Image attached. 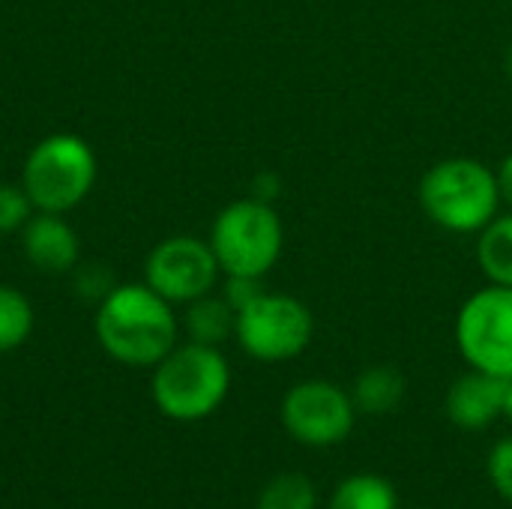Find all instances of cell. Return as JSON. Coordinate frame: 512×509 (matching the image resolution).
I'll return each mask as SVG.
<instances>
[{
  "label": "cell",
  "instance_id": "1",
  "mask_svg": "<svg viewBox=\"0 0 512 509\" xmlns=\"http://www.w3.org/2000/svg\"><path fill=\"white\" fill-rule=\"evenodd\" d=\"M93 330L111 360L132 369H153L177 348L180 321L174 303L159 297L147 282H126L114 285L96 303Z\"/></svg>",
  "mask_w": 512,
  "mask_h": 509
},
{
  "label": "cell",
  "instance_id": "2",
  "mask_svg": "<svg viewBox=\"0 0 512 509\" xmlns=\"http://www.w3.org/2000/svg\"><path fill=\"white\" fill-rule=\"evenodd\" d=\"M417 198L429 222L450 234H480L501 207L495 171L471 156L435 162L423 174Z\"/></svg>",
  "mask_w": 512,
  "mask_h": 509
},
{
  "label": "cell",
  "instance_id": "3",
  "mask_svg": "<svg viewBox=\"0 0 512 509\" xmlns=\"http://www.w3.org/2000/svg\"><path fill=\"white\" fill-rule=\"evenodd\" d=\"M231 390V366L213 345H177L162 363L153 366L150 393L168 420L195 423L219 411Z\"/></svg>",
  "mask_w": 512,
  "mask_h": 509
},
{
  "label": "cell",
  "instance_id": "4",
  "mask_svg": "<svg viewBox=\"0 0 512 509\" xmlns=\"http://www.w3.org/2000/svg\"><path fill=\"white\" fill-rule=\"evenodd\" d=\"M99 162L93 147L72 132H54L33 144L24 159L21 186L36 210L69 213L93 192Z\"/></svg>",
  "mask_w": 512,
  "mask_h": 509
},
{
  "label": "cell",
  "instance_id": "5",
  "mask_svg": "<svg viewBox=\"0 0 512 509\" xmlns=\"http://www.w3.org/2000/svg\"><path fill=\"white\" fill-rule=\"evenodd\" d=\"M207 243L225 276L264 279L282 255L285 228L273 204L240 198L219 210Z\"/></svg>",
  "mask_w": 512,
  "mask_h": 509
},
{
  "label": "cell",
  "instance_id": "6",
  "mask_svg": "<svg viewBox=\"0 0 512 509\" xmlns=\"http://www.w3.org/2000/svg\"><path fill=\"white\" fill-rule=\"evenodd\" d=\"M234 336L252 360L285 363L309 348L315 336V318L303 300L264 291L258 300L237 312Z\"/></svg>",
  "mask_w": 512,
  "mask_h": 509
},
{
  "label": "cell",
  "instance_id": "7",
  "mask_svg": "<svg viewBox=\"0 0 512 509\" xmlns=\"http://www.w3.org/2000/svg\"><path fill=\"white\" fill-rule=\"evenodd\" d=\"M456 345L471 369L512 381V288L489 282L462 303Z\"/></svg>",
  "mask_w": 512,
  "mask_h": 509
},
{
  "label": "cell",
  "instance_id": "8",
  "mask_svg": "<svg viewBox=\"0 0 512 509\" xmlns=\"http://www.w3.org/2000/svg\"><path fill=\"white\" fill-rule=\"evenodd\" d=\"M351 393L330 381H300L282 399V426L303 447H336L354 432Z\"/></svg>",
  "mask_w": 512,
  "mask_h": 509
},
{
  "label": "cell",
  "instance_id": "9",
  "mask_svg": "<svg viewBox=\"0 0 512 509\" xmlns=\"http://www.w3.org/2000/svg\"><path fill=\"white\" fill-rule=\"evenodd\" d=\"M219 261L207 240L177 234L159 240L144 261V282L168 303H192L213 294L219 282Z\"/></svg>",
  "mask_w": 512,
  "mask_h": 509
},
{
  "label": "cell",
  "instance_id": "10",
  "mask_svg": "<svg viewBox=\"0 0 512 509\" xmlns=\"http://www.w3.org/2000/svg\"><path fill=\"white\" fill-rule=\"evenodd\" d=\"M21 249L24 258L48 276H63L78 267L81 243L75 228L63 219V213H42L36 210L27 225L21 228Z\"/></svg>",
  "mask_w": 512,
  "mask_h": 509
},
{
  "label": "cell",
  "instance_id": "11",
  "mask_svg": "<svg viewBox=\"0 0 512 509\" xmlns=\"http://www.w3.org/2000/svg\"><path fill=\"white\" fill-rule=\"evenodd\" d=\"M507 390L510 381L495 378L489 372L471 369L468 375L456 378L447 393V417L453 426L465 432H483L498 417H504L507 408Z\"/></svg>",
  "mask_w": 512,
  "mask_h": 509
},
{
  "label": "cell",
  "instance_id": "12",
  "mask_svg": "<svg viewBox=\"0 0 512 509\" xmlns=\"http://www.w3.org/2000/svg\"><path fill=\"white\" fill-rule=\"evenodd\" d=\"M183 327H186V333H189V342L219 348L225 339H231V336H234L237 312L231 309V303H228L225 297L204 294V297H198V300L186 303Z\"/></svg>",
  "mask_w": 512,
  "mask_h": 509
},
{
  "label": "cell",
  "instance_id": "13",
  "mask_svg": "<svg viewBox=\"0 0 512 509\" xmlns=\"http://www.w3.org/2000/svg\"><path fill=\"white\" fill-rule=\"evenodd\" d=\"M354 408L372 417L390 414L405 399V378L393 366H369L357 375L351 390Z\"/></svg>",
  "mask_w": 512,
  "mask_h": 509
},
{
  "label": "cell",
  "instance_id": "14",
  "mask_svg": "<svg viewBox=\"0 0 512 509\" xmlns=\"http://www.w3.org/2000/svg\"><path fill=\"white\" fill-rule=\"evenodd\" d=\"M477 264L492 285L512 288V210L495 216L477 237Z\"/></svg>",
  "mask_w": 512,
  "mask_h": 509
},
{
  "label": "cell",
  "instance_id": "15",
  "mask_svg": "<svg viewBox=\"0 0 512 509\" xmlns=\"http://www.w3.org/2000/svg\"><path fill=\"white\" fill-rule=\"evenodd\" d=\"M330 509H399V498L390 480L378 474H354L336 486Z\"/></svg>",
  "mask_w": 512,
  "mask_h": 509
},
{
  "label": "cell",
  "instance_id": "16",
  "mask_svg": "<svg viewBox=\"0 0 512 509\" xmlns=\"http://www.w3.org/2000/svg\"><path fill=\"white\" fill-rule=\"evenodd\" d=\"M33 321L30 300L12 285H0V354L21 348L33 333Z\"/></svg>",
  "mask_w": 512,
  "mask_h": 509
},
{
  "label": "cell",
  "instance_id": "17",
  "mask_svg": "<svg viewBox=\"0 0 512 509\" xmlns=\"http://www.w3.org/2000/svg\"><path fill=\"white\" fill-rule=\"evenodd\" d=\"M318 507V492L306 474H279L273 477L261 495H258V509H315Z\"/></svg>",
  "mask_w": 512,
  "mask_h": 509
},
{
  "label": "cell",
  "instance_id": "18",
  "mask_svg": "<svg viewBox=\"0 0 512 509\" xmlns=\"http://www.w3.org/2000/svg\"><path fill=\"white\" fill-rule=\"evenodd\" d=\"M33 213H36V207L27 198L21 183L18 186L15 183H0V234L21 231Z\"/></svg>",
  "mask_w": 512,
  "mask_h": 509
},
{
  "label": "cell",
  "instance_id": "19",
  "mask_svg": "<svg viewBox=\"0 0 512 509\" xmlns=\"http://www.w3.org/2000/svg\"><path fill=\"white\" fill-rule=\"evenodd\" d=\"M75 273V291L81 300H90V303H102L111 291H114V276L105 264H81L72 270Z\"/></svg>",
  "mask_w": 512,
  "mask_h": 509
},
{
  "label": "cell",
  "instance_id": "20",
  "mask_svg": "<svg viewBox=\"0 0 512 509\" xmlns=\"http://www.w3.org/2000/svg\"><path fill=\"white\" fill-rule=\"evenodd\" d=\"M486 471H489V480H492L495 492L512 504V435L510 438H501L492 447Z\"/></svg>",
  "mask_w": 512,
  "mask_h": 509
},
{
  "label": "cell",
  "instance_id": "21",
  "mask_svg": "<svg viewBox=\"0 0 512 509\" xmlns=\"http://www.w3.org/2000/svg\"><path fill=\"white\" fill-rule=\"evenodd\" d=\"M264 279H255V276H225V291L222 297L231 303L234 312L246 309L252 300H258L264 294Z\"/></svg>",
  "mask_w": 512,
  "mask_h": 509
},
{
  "label": "cell",
  "instance_id": "22",
  "mask_svg": "<svg viewBox=\"0 0 512 509\" xmlns=\"http://www.w3.org/2000/svg\"><path fill=\"white\" fill-rule=\"evenodd\" d=\"M279 189H282L279 177H276V174H270V171H264V174H258V177H255V183H252V198H261V201L273 204V198L279 195Z\"/></svg>",
  "mask_w": 512,
  "mask_h": 509
},
{
  "label": "cell",
  "instance_id": "23",
  "mask_svg": "<svg viewBox=\"0 0 512 509\" xmlns=\"http://www.w3.org/2000/svg\"><path fill=\"white\" fill-rule=\"evenodd\" d=\"M495 177H498V189H501V204H507L512 210V153L501 159Z\"/></svg>",
  "mask_w": 512,
  "mask_h": 509
},
{
  "label": "cell",
  "instance_id": "24",
  "mask_svg": "<svg viewBox=\"0 0 512 509\" xmlns=\"http://www.w3.org/2000/svg\"><path fill=\"white\" fill-rule=\"evenodd\" d=\"M504 417L512 423V381H510V390H507V408H504Z\"/></svg>",
  "mask_w": 512,
  "mask_h": 509
},
{
  "label": "cell",
  "instance_id": "25",
  "mask_svg": "<svg viewBox=\"0 0 512 509\" xmlns=\"http://www.w3.org/2000/svg\"><path fill=\"white\" fill-rule=\"evenodd\" d=\"M507 75H510V81H512V42H510V48H507Z\"/></svg>",
  "mask_w": 512,
  "mask_h": 509
}]
</instances>
